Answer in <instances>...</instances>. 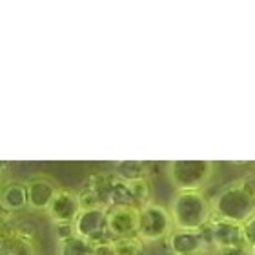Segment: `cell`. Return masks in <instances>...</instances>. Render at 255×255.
Returning <instances> with one entry per match:
<instances>
[{"label": "cell", "instance_id": "cell-1", "mask_svg": "<svg viewBox=\"0 0 255 255\" xmlns=\"http://www.w3.org/2000/svg\"><path fill=\"white\" fill-rule=\"evenodd\" d=\"M215 219L245 224L255 215V190L248 182H237L224 188L212 201Z\"/></svg>", "mask_w": 255, "mask_h": 255}, {"label": "cell", "instance_id": "cell-2", "mask_svg": "<svg viewBox=\"0 0 255 255\" xmlns=\"http://www.w3.org/2000/svg\"><path fill=\"white\" fill-rule=\"evenodd\" d=\"M175 230H204L212 221V202L201 191H177L170 208Z\"/></svg>", "mask_w": 255, "mask_h": 255}, {"label": "cell", "instance_id": "cell-3", "mask_svg": "<svg viewBox=\"0 0 255 255\" xmlns=\"http://www.w3.org/2000/svg\"><path fill=\"white\" fill-rule=\"evenodd\" d=\"M210 160H171L168 162V177L177 191H201L213 175Z\"/></svg>", "mask_w": 255, "mask_h": 255}, {"label": "cell", "instance_id": "cell-4", "mask_svg": "<svg viewBox=\"0 0 255 255\" xmlns=\"http://www.w3.org/2000/svg\"><path fill=\"white\" fill-rule=\"evenodd\" d=\"M173 230L175 226H173L171 213L164 206L155 204V202H148L140 206L137 237L142 243H157L164 237H170Z\"/></svg>", "mask_w": 255, "mask_h": 255}, {"label": "cell", "instance_id": "cell-5", "mask_svg": "<svg viewBox=\"0 0 255 255\" xmlns=\"http://www.w3.org/2000/svg\"><path fill=\"white\" fill-rule=\"evenodd\" d=\"M204 234H206L210 246H215L217 252L248 246L243 224L230 223V221H223V219H213L204 228Z\"/></svg>", "mask_w": 255, "mask_h": 255}, {"label": "cell", "instance_id": "cell-6", "mask_svg": "<svg viewBox=\"0 0 255 255\" xmlns=\"http://www.w3.org/2000/svg\"><path fill=\"white\" fill-rule=\"evenodd\" d=\"M75 235L95 246L108 234V210L106 208H86L73 224Z\"/></svg>", "mask_w": 255, "mask_h": 255}, {"label": "cell", "instance_id": "cell-7", "mask_svg": "<svg viewBox=\"0 0 255 255\" xmlns=\"http://www.w3.org/2000/svg\"><path fill=\"white\" fill-rule=\"evenodd\" d=\"M137 206H110L108 208V234L115 239L137 237L138 226Z\"/></svg>", "mask_w": 255, "mask_h": 255}, {"label": "cell", "instance_id": "cell-8", "mask_svg": "<svg viewBox=\"0 0 255 255\" xmlns=\"http://www.w3.org/2000/svg\"><path fill=\"white\" fill-rule=\"evenodd\" d=\"M82 212L80 195L69 190H59L48 208V217L59 226H73Z\"/></svg>", "mask_w": 255, "mask_h": 255}, {"label": "cell", "instance_id": "cell-9", "mask_svg": "<svg viewBox=\"0 0 255 255\" xmlns=\"http://www.w3.org/2000/svg\"><path fill=\"white\" fill-rule=\"evenodd\" d=\"M168 245L173 255H199L204 254L210 243L204 230H173L168 237Z\"/></svg>", "mask_w": 255, "mask_h": 255}, {"label": "cell", "instance_id": "cell-10", "mask_svg": "<svg viewBox=\"0 0 255 255\" xmlns=\"http://www.w3.org/2000/svg\"><path fill=\"white\" fill-rule=\"evenodd\" d=\"M27 186V206L33 210H44L48 212L49 204L53 202L55 195L60 188L48 177H35L26 182Z\"/></svg>", "mask_w": 255, "mask_h": 255}, {"label": "cell", "instance_id": "cell-11", "mask_svg": "<svg viewBox=\"0 0 255 255\" xmlns=\"http://www.w3.org/2000/svg\"><path fill=\"white\" fill-rule=\"evenodd\" d=\"M2 208L7 212H18L27 206V186L26 182L11 181L2 188Z\"/></svg>", "mask_w": 255, "mask_h": 255}, {"label": "cell", "instance_id": "cell-12", "mask_svg": "<svg viewBox=\"0 0 255 255\" xmlns=\"http://www.w3.org/2000/svg\"><path fill=\"white\" fill-rule=\"evenodd\" d=\"M115 173H117L124 182L144 181L146 177V164L138 160H124L115 164Z\"/></svg>", "mask_w": 255, "mask_h": 255}, {"label": "cell", "instance_id": "cell-13", "mask_svg": "<svg viewBox=\"0 0 255 255\" xmlns=\"http://www.w3.org/2000/svg\"><path fill=\"white\" fill-rule=\"evenodd\" d=\"M59 255H95V246L79 235H71L60 243Z\"/></svg>", "mask_w": 255, "mask_h": 255}, {"label": "cell", "instance_id": "cell-14", "mask_svg": "<svg viewBox=\"0 0 255 255\" xmlns=\"http://www.w3.org/2000/svg\"><path fill=\"white\" fill-rule=\"evenodd\" d=\"M0 255H35V248L26 237L11 235L2 243V254Z\"/></svg>", "mask_w": 255, "mask_h": 255}, {"label": "cell", "instance_id": "cell-15", "mask_svg": "<svg viewBox=\"0 0 255 255\" xmlns=\"http://www.w3.org/2000/svg\"><path fill=\"white\" fill-rule=\"evenodd\" d=\"M144 243L138 237H128V239L112 241L113 255H142Z\"/></svg>", "mask_w": 255, "mask_h": 255}, {"label": "cell", "instance_id": "cell-16", "mask_svg": "<svg viewBox=\"0 0 255 255\" xmlns=\"http://www.w3.org/2000/svg\"><path fill=\"white\" fill-rule=\"evenodd\" d=\"M243 228H245L246 245L254 250V248H255V215L250 219V221H246V223L243 224Z\"/></svg>", "mask_w": 255, "mask_h": 255}, {"label": "cell", "instance_id": "cell-17", "mask_svg": "<svg viewBox=\"0 0 255 255\" xmlns=\"http://www.w3.org/2000/svg\"><path fill=\"white\" fill-rule=\"evenodd\" d=\"M219 255H252L248 252V246L243 248H230V250H219Z\"/></svg>", "mask_w": 255, "mask_h": 255}, {"label": "cell", "instance_id": "cell-18", "mask_svg": "<svg viewBox=\"0 0 255 255\" xmlns=\"http://www.w3.org/2000/svg\"><path fill=\"white\" fill-rule=\"evenodd\" d=\"M252 255H255V248H254V250H252Z\"/></svg>", "mask_w": 255, "mask_h": 255}, {"label": "cell", "instance_id": "cell-19", "mask_svg": "<svg viewBox=\"0 0 255 255\" xmlns=\"http://www.w3.org/2000/svg\"><path fill=\"white\" fill-rule=\"evenodd\" d=\"M199 255H204V254H199Z\"/></svg>", "mask_w": 255, "mask_h": 255}]
</instances>
